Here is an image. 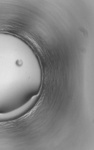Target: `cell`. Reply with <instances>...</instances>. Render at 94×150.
Masks as SVG:
<instances>
[{"mask_svg": "<svg viewBox=\"0 0 94 150\" xmlns=\"http://www.w3.org/2000/svg\"><path fill=\"white\" fill-rule=\"evenodd\" d=\"M38 97V95L34 96L20 107L6 113L0 114V121L9 120L21 115L33 105Z\"/></svg>", "mask_w": 94, "mask_h": 150, "instance_id": "1", "label": "cell"}]
</instances>
